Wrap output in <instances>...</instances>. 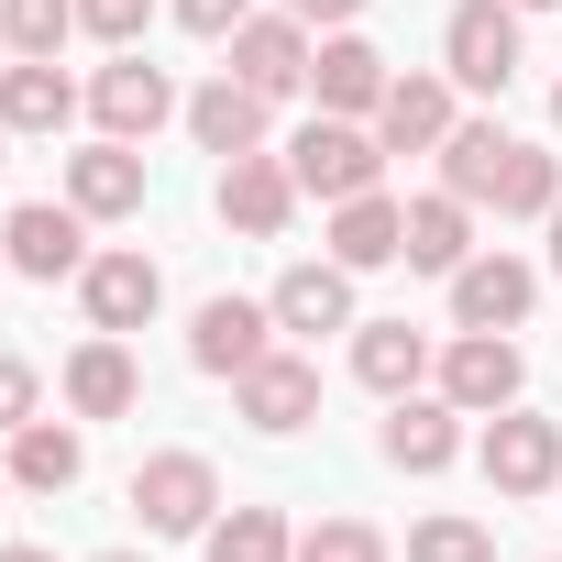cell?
<instances>
[{
    "instance_id": "6da1fadb",
    "label": "cell",
    "mask_w": 562,
    "mask_h": 562,
    "mask_svg": "<svg viewBox=\"0 0 562 562\" xmlns=\"http://www.w3.org/2000/svg\"><path fill=\"white\" fill-rule=\"evenodd\" d=\"M288 177H299V199H364V188L386 177V144H375V122L321 111V122L288 144Z\"/></svg>"
},
{
    "instance_id": "7a4b0ae2",
    "label": "cell",
    "mask_w": 562,
    "mask_h": 562,
    "mask_svg": "<svg viewBox=\"0 0 562 562\" xmlns=\"http://www.w3.org/2000/svg\"><path fill=\"white\" fill-rule=\"evenodd\" d=\"M133 518H144L155 540H210V518H221L210 452H155V463L133 474Z\"/></svg>"
},
{
    "instance_id": "3957f363",
    "label": "cell",
    "mask_w": 562,
    "mask_h": 562,
    "mask_svg": "<svg viewBox=\"0 0 562 562\" xmlns=\"http://www.w3.org/2000/svg\"><path fill=\"white\" fill-rule=\"evenodd\" d=\"M441 78L452 89H507L518 78V0H452V23H441Z\"/></svg>"
},
{
    "instance_id": "277c9868",
    "label": "cell",
    "mask_w": 562,
    "mask_h": 562,
    "mask_svg": "<svg viewBox=\"0 0 562 562\" xmlns=\"http://www.w3.org/2000/svg\"><path fill=\"white\" fill-rule=\"evenodd\" d=\"M177 111H188V100H177V78H166V67H144L133 45H122V56L89 78V122H100L111 144H155Z\"/></svg>"
},
{
    "instance_id": "5b68a950",
    "label": "cell",
    "mask_w": 562,
    "mask_h": 562,
    "mask_svg": "<svg viewBox=\"0 0 562 562\" xmlns=\"http://www.w3.org/2000/svg\"><path fill=\"white\" fill-rule=\"evenodd\" d=\"M430 386H441L463 419H496V408H518L529 364H518V342H507V331H452V342H441V364H430Z\"/></svg>"
},
{
    "instance_id": "8992f818",
    "label": "cell",
    "mask_w": 562,
    "mask_h": 562,
    "mask_svg": "<svg viewBox=\"0 0 562 562\" xmlns=\"http://www.w3.org/2000/svg\"><path fill=\"white\" fill-rule=\"evenodd\" d=\"M485 485H496V496H562V419L496 408V419H485Z\"/></svg>"
},
{
    "instance_id": "52a82bcc",
    "label": "cell",
    "mask_w": 562,
    "mask_h": 562,
    "mask_svg": "<svg viewBox=\"0 0 562 562\" xmlns=\"http://www.w3.org/2000/svg\"><path fill=\"white\" fill-rule=\"evenodd\" d=\"M78 310H89V331H144V321L166 310V276H155V254H144V243H111V254H89V265H78Z\"/></svg>"
},
{
    "instance_id": "ba28073f",
    "label": "cell",
    "mask_w": 562,
    "mask_h": 562,
    "mask_svg": "<svg viewBox=\"0 0 562 562\" xmlns=\"http://www.w3.org/2000/svg\"><path fill=\"white\" fill-rule=\"evenodd\" d=\"M0 254H12V276L56 288V276L89 265V210H78V199H23L12 221H0Z\"/></svg>"
},
{
    "instance_id": "9c48e42d",
    "label": "cell",
    "mask_w": 562,
    "mask_h": 562,
    "mask_svg": "<svg viewBox=\"0 0 562 562\" xmlns=\"http://www.w3.org/2000/svg\"><path fill=\"white\" fill-rule=\"evenodd\" d=\"M232 397H243V419H254L265 441H288V430H310V419H321V364L276 342L254 375H232Z\"/></svg>"
},
{
    "instance_id": "30bf717a",
    "label": "cell",
    "mask_w": 562,
    "mask_h": 562,
    "mask_svg": "<svg viewBox=\"0 0 562 562\" xmlns=\"http://www.w3.org/2000/svg\"><path fill=\"white\" fill-rule=\"evenodd\" d=\"M276 353V310L265 299H210L199 321H188V364L199 375H254Z\"/></svg>"
},
{
    "instance_id": "8fae6325",
    "label": "cell",
    "mask_w": 562,
    "mask_h": 562,
    "mask_svg": "<svg viewBox=\"0 0 562 562\" xmlns=\"http://www.w3.org/2000/svg\"><path fill=\"white\" fill-rule=\"evenodd\" d=\"M310 56H321V45H310V23H299V12H254V23L232 34V78H243V89H265V100L310 89Z\"/></svg>"
},
{
    "instance_id": "7c38bea8",
    "label": "cell",
    "mask_w": 562,
    "mask_h": 562,
    "mask_svg": "<svg viewBox=\"0 0 562 562\" xmlns=\"http://www.w3.org/2000/svg\"><path fill=\"white\" fill-rule=\"evenodd\" d=\"M221 221L243 232V243H276L299 221V177H288V155H232L221 166Z\"/></svg>"
},
{
    "instance_id": "4fadbf2b",
    "label": "cell",
    "mask_w": 562,
    "mask_h": 562,
    "mask_svg": "<svg viewBox=\"0 0 562 562\" xmlns=\"http://www.w3.org/2000/svg\"><path fill=\"white\" fill-rule=\"evenodd\" d=\"M529 299H540V265H518V254H474V265L452 276V321H463V331H518Z\"/></svg>"
},
{
    "instance_id": "5bb4252c",
    "label": "cell",
    "mask_w": 562,
    "mask_h": 562,
    "mask_svg": "<svg viewBox=\"0 0 562 562\" xmlns=\"http://www.w3.org/2000/svg\"><path fill=\"white\" fill-rule=\"evenodd\" d=\"M276 331H299V342H321V331H353V265H288V276H276Z\"/></svg>"
},
{
    "instance_id": "9a60e30c",
    "label": "cell",
    "mask_w": 562,
    "mask_h": 562,
    "mask_svg": "<svg viewBox=\"0 0 562 562\" xmlns=\"http://www.w3.org/2000/svg\"><path fill=\"white\" fill-rule=\"evenodd\" d=\"M265 111H276V100L243 89L232 67H221L210 89H188V133H199V155H221V166H232V155H265Z\"/></svg>"
},
{
    "instance_id": "2e32d148",
    "label": "cell",
    "mask_w": 562,
    "mask_h": 562,
    "mask_svg": "<svg viewBox=\"0 0 562 562\" xmlns=\"http://www.w3.org/2000/svg\"><path fill=\"white\" fill-rule=\"evenodd\" d=\"M386 78H397V67H386V56H375V45H364L353 23H342V34H331V45L310 56V89H321V111H342V122H375Z\"/></svg>"
},
{
    "instance_id": "e0dca14e",
    "label": "cell",
    "mask_w": 562,
    "mask_h": 562,
    "mask_svg": "<svg viewBox=\"0 0 562 562\" xmlns=\"http://www.w3.org/2000/svg\"><path fill=\"white\" fill-rule=\"evenodd\" d=\"M375 144H386V155H441V144H452V78H386Z\"/></svg>"
},
{
    "instance_id": "ac0fdd59",
    "label": "cell",
    "mask_w": 562,
    "mask_h": 562,
    "mask_svg": "<svg viewBox=\"0 0 562 562\" xmlns=\"http://www.w3.org/2000/svg\"><path fill=\"white\" fill-rule=\"evenodd\" d=\"M67 199H78L89 221H133V210H144V144H111V133L78 144V155H67Z\"/></svg>"
},
{
    "instance_id": "d6986e66",
    "label": "cell",
    "mask_w": 562,
    "mask_h": 562,
    "mask_svg": "<svg viewBox=\"0 0 562 562\" xmlns=\"http://www.w3.org/2000/svg\"><path fill=\"white\" fill-rule=\"evenodd\" d=\"M430 331H408V321H353V386H375V397H419L430 386Z\"/></svg>"
},
{
    "instance_id": "ffe728a7",
    "label": "cell",
    "mask_w": 562,
    "mask_h": 562,
    "mask_svg": "<svg viewBox=\"0 0 562 562\" xmlns=\"http://www.w3.org/2000/svg\"><path fill=\"white\" fill-rule=\"evenodd\" d=\"M133 397H144V364L122 353V331H89L67 353V408L78 419H133Z\"/></svg>"
},
{
    "instance_id": "44dd1931",
    "label": "cell",
    "mask_w": 562,
    "mask_h": 562,
    "mask_svg": "<svg viewBox=\"0 0 562 562\" xmlns=\"http://www.w3.org/2000/svg\"><path fill=\"white\" fill-rule=\"evenodd\" d=\"M375 441H386L397 474H441V463L463 452V408H452V397H386V430H375Z\"/></svg>"
},
{
    "instance_id": "7402d4cb",
    "label": "cell",
    "mask_w": 562,
    "mask_h": 562,
    "mask_svg": "<svg viewBox=\"0 0 562 562\" xmlns=\"http://www.w3.org/2000/svg\"><path fill=\"white\" fill-rule=\"evenodd\" d=\"M78 122V78L56 56H12L0 67V133H67Z\"/></svg>"
},
{
    "instance_id": "603a6c76",
    "label": "cell",
    "mask_w": 562,
    "mask_h": 562,
    "mask_svg": "<svg viewBox=\"0 0 562 562\" xmlns=\"http://www.w3.org/2000/svg\"><path fill=\"white\" fill-rule=\"evenodd\" d=\"M397 254H408V210H397L386 188H364V199H331V265L375 276V265H397Z\"/></svg>"
},
{
    "instance_id": "cb8c5ba5",
    "label": "cell",
    "mask_w": 562,
    "mask_h": 562,
    "mask_svg": "<svg viewBox=\"0 0 562 562\" xmlns=\"http://www.w3.org/2000/svg\"><path fill=\"white\" fill-rule=\"evenodd\" d=\"M397 265H419V276H463V265H474V199H452V188L408 199V254H397Z\"/></svg>"
},
{
    "instance_id": "d4e9b609",
    "label": "cell",
    "mask_w": 562,
    "mask_h": 562,
    "mask_svg": "<svg viewBox=\"0 0 562 562\" xmlns=\"http://www.w3.org/2000/svg\"><path fill=\"white\" fill-rule=\"evenodd\" d=\"M78 474H89V441H78L67 419H23V430H12V485H23V496H67Z\"/></svg>"
},
{
    "instance_id": "484cf974",
    "label": "cell",
    "mask_w": 562,
    "mask_h": 562,
    "mask_svg": "<svg viewBox=\"0 0 562 562\" xmlns=\"http://www.w3.org/2000/svg\"><path fill=\"white\" fill-rule=\"evenodd\" d=\"M507 144H518V133H496V122H452V144H441V188L474 199V210H496V166H507Z\"/></svg>"
},
{
    "instance_id": "4316f807",
    "label": "cell",
    "mask_w": 562,
    "mask_h": 562,
    "mask_svg": "<svg viewBox=\"0 0 562 562\" xmlns=\"http://www.w3.org/2000/svg\"><path fill=\"white\" fill-rule=\"evenodd\" d=\"M210 562H299L288 507H232V518H210Z\"/></svg>"
},
{
    "instance_id": "83f0119b",
    "label": "cell",
    "mask_w": 562,
    "mask_h": 562,
    "mask_svg": "<svg viewBox=\"0 0 562 562\" xmlns=\"http://www.w3.org/2000/svg\"><path fill=\"white\" fill-rule=\"evenodd\" d=\"M551 199H562V155H551V144H507L496 210H507V221H551Z\"/></svg>"
},
{
    "instance_id": "f1b7e54d",
    "label": "cell",
    "mask_w": 562,
    "mask_h": 562,
    "mask_svg": "<svg viewBox=\"0 0 562 562\" xmlns=\"http://www.w3.org/2000/svg\"><path fill=\"white\" fill-rule=\"evenodd\" d=\"M0 34H12V56H56L78 34V0H0Z\"/></svg>"
},
{
    "instance_id": "f546056e",
    "label": "cell",
    "mask_w": 562,
    "mask_h": 562,
    "mask_svg": "<svg viewBox=\"0 0 562 562\" xmlns=\"http://www.w3.org/2000/svg\"><path fill=\"white\" fill-rule=\"evenodd\" d=\"M408 562H496V529L485 518H419L408 529Z\"/></svg>"
},
{
    "instance_id": "4dcf8cb0",
    "label": "cell",
    "mask_w": 562,
    "mask_h": 562,
    "mask_svg": "<svg viewBox=\"0 0 562 562\" xmlns=\"http://www.w3.org/2000/svg\"><path fill=\"white\" fill-rule=\"evenodd\" d=\"M299 562H386V529H364V518H321V529H299Z\"/></svg>"
},
{
    "instance_id": "1f68e13d",
    "label": "cell",
    "mask_w": 562,
    "mask_h": 562,
    "mask_svg": "<svg viewBox=\"0 0 562 562\" xmlns=\"http://www.w3.org/2000/svg\"><path fill=\"white\" fill-rule=\"evenodd\" d=\"M144 23H155V0H78V34H100L111 56L144 45Z\"/></svg>"
},
{
    "instance_id": "d6a6232c",
    "label": "cell",
    "mask_w": 562,
    "mask_h": 562,
    "mask_svg": "<svg viewBox=\"0 0 562 562\" xmlns=\"http://www.w3.org/2000/svg\"><path fill=\"white\" fill-rule=\"evenodd\" d=\"M23 419H45V375H34L23 353H0V441H12Z\"/></svg>"
},
{
    "instance_id": "836d02e7",
    "label": "cell",
    "mask_w": 562,
    "mask_h": 562,
    "mask_svg": "<svg viewBox=\"0 0 562 562\" xmlns=\"http://www.w3.org/2000/svg\"><path fill=\"white\" fill-rule=\"evenodd\" d=\"M177 23H188V34H210V45H232V34L254 23V0H177Z\"/></svg>"
},
{
    "instance_id": "e575fe53",
    "label": "cell",
    "mask_w": 562,
    "mask_h": 562,
    "mask_svg": "<svg viewBox=\"0 0 562 562\" xmlns=\"http://www.w3.org/2000/svg\"><path fill=\"white\" fill-rule=\"evenodd\" d=\"M288 12H299V23H331V34H342V23L364 12V0H288Z\"/></svg>"
},
{
    "instance_id": "d590c367",
    "label": "cell",
    "mask_w": 562,
    "mask_h": 562,
    "mask_svg": "<svg viewBox=\"0 0 562 562\" xmlns=\"http://www.w3.org/2000/svg\"><path fill=\"white\" fill-rule=\"evenodd\" d=\"M0 562H56V551L45 540H0Z\"/></svg>"
},
{
    "instance_id": "8d00e7d4",
    "label": "cell",
    "mask_w": 562,
    "mask_h": 562,
    "mask_svg": "<svg viewBox=\"0 0 562 562\" xmlns=\"http://www.w3.org/2000/svg\"><path fill=\"white\" fill-rule=\"evenodd\" d=\"M551 276H562V199H551Z\"/></svg>"
},
{
    "instance_id": "74e56055",
    "label": "cell",
    "mask_w": 562,
    "mask_h": 562,
    "mask_svg": "<svg viewBox=\"0 0 562 562\" xmlns=\"http://www.w3.org/2000/svg\"><path fill=\"white\" fill-rule=\"evenodd\" d=\"M518 12H562V0H518Z\"/></svg>"
},
{
    "instance_id": "f35d334b",
    "label": "cell",
    "mask_w": 562,
    "mask_h": 562,
    "mask_svg": "<svg viewBox=\"0 0 562 562\" xmlns=\"http://www.w3.org/2000/svg\"><path fill=\"white\" fill-rule=\"evenodd\" d=\"M551 133H562V89H551Z\"/></svg>"
},
{
    "instance_id": "ab89813d",
    "label": "cell",
    "mask_w": 562,
    "mask_h": 562,
    "mask_svg": "<svg viewBox=\"0 0 562 562\" xmlns=\"http://www.w3.org/2000/svg\"><path fill=\"white\" fill-rule=\"evenodd\" d=\"M100 562H144V551H100Z\"/></svg>"
},
{
    "instance_id": "60d3db41",
    "label": "cell",
    "mask_w": 562,
    "mask_h": 562,
    "mask_svg": "<svg viewBox=\"0 0 562 562\" xmlns=\"http://www.w3.org/2000/svg\"><path fill=\"white\" fill-rule=\"evenodd\" d=\"M0 166H12V133H0Z\"/></svg>"
},
{
    "instance_id": "b9f144b4",
    "label": "cell",
    "mask_w": 562,
    "mask_h": 562,
    "mask_svg": "<svg viewBox=\"0 0 562 562\" xmlns=\"http://www.w3.org/2000/svg\"><path fill=\"white\" fill-rule=\"evenodd\" d=\"M0 56H12V34H0Z\"/></svg>"
},
{
    "instance_id": "7bdbcfd3",
    "label": "cell",
    "mask_w": 562,
    "mask_h": 562,
    "mask_svg": "<svg viewBox=\"0 0 562 562\" xmlns=\"http://www.w3.org/2000/svg\"><path fill=\"white\" fill-rule=\"evenodd\" d=\"M0 276H12V254H0Z\"/></svg>"
}]
</instances>
